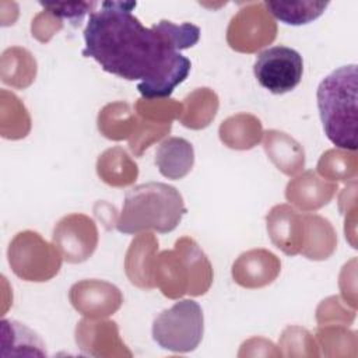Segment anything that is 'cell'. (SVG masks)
Wrapping results in <instances>:
<instances>
[{
    "mask_svg": "<svg viewBox=\"0 0 358 358\" xmlns=\"http://www.w3.org/2000/svg\"><path fill=\"white\" fill-rule=\"evenodd\" d=\"M136 1H102L90 14L84 29V57L94 59L102 70L136 81L144 99L168 98L192 69L180 53L175 24L161 20L151 28L131 14Z\"/></svg>",
    "mask_w": 358,
    "mask_h": 358,
    "instance_id": "6da1fadb",
    "label": "cell"
},
{
    "mask_svg": "<svg viewBox=\"0 0 358 358\" xmlns=\"http://www.w3.org/2000/svg\"><path fill=\"white\" fill-rule=\"evenodd\" d=\"M185 213V201L176 187L162 182H148L126 193L116 229L122 234L148 229L166 234L178 227Z\"/></svg>",
    "mask_w": 358,
    "mask_h": 358,
    "instance_id": "7a4b0ae2",
    "label": "cell"
},
{
    "mask_svg": "<svg viewBox=\"0 0 358 358\" xmlns=\"http://www.w3.org/2000/svg\"><path fill=\"white\" fill-rule=\"evenodd\" d=\"M357 64H347L326 76L316 91L324 134L345 151L357 150Z\"/></svg>",
    "mask_w": 358,
    "mask_h": 358,
    "instance_id": "3957f363",
    "label": "cell"
},
{
    "mask_svg": "<svg viewBox=\"0 0 358 358\" xmlns=\"http://www.w3.org/2000/svg\"><path fill=\"white\" fill-rule=\"evenodd\" d=\"M154 282L161 292L172 299L185 294L199 296L208 291L213 282V268L199 245L183 236L173 250H164L155 257Z\"/></svg>",
    "mask_w": 358,
    "mask_h": 358,
    "instance_id": "277c9868",
    "label": "cell"
},
{
    "mask_svg": "<svg viewBox=\"0 0 358 358\" xmlns=\"http://www.w3.org/2000/svg\"><path fill=\"white\" fill-rule=\"evenodd\" d=\"M204 316L200 305L193 299L175 302L162 310L152 322V338L172 352H190L203 338Z\"/></svg>",
    "mask_w": 358,
    "mask_h": 358,
    "instance_id": "5b68a950",
    "label": "cell"
},
{
    "mask_svg": "<svg viewBox=\"0 0 358 358\" xmlns=\"http://www.w3.org/2000/svg\"><path fill=\"white\" fill-rule=\"evenodd\" d=\"M8 263L13 271L25 281H48L62 266V255L38 232H18L8 248Z\"/></svg>",
    "mask_w": 358,
    "mask_h": 358,
    "instance_id": "8992f818",
    "label": "cell"
},
{
    "mask_svg": "<svg viewBox=\"0 0 358 358\" xmlns=\"http://www.w3.org/2000/svg\"><path fill=\"white\" fill-rule=\"evenodd\" d=\"M257 83L273 94L292 91L302 78V56L288 46H271L257 55L253 64Z\"/></svg>",
    "mask_w": 358,
    "mask_h": 358,
    "instance_id": "52a82bcc",
    "label": "cell"
},
{
    "mask_svg": "<svg viewBox=\"0 0 358 358\" xmlns=\"http://www.w3.org/2000/svg\"><path fill=\"white\" fill-rule=\"evenodd\" d=\"M277 34V25L264 3H249L232 17L227 41L238 52L252 53L273 42Z\"/></svg>",
    "mask_w": 358,
    "mask_h": 358,
    "instance_id": "ba28073f",
    "label": "cell"
},
{
    "mask_svg": "<svg viewBox=\"0 0 358 358\" xmlns=\"http://www.w3.org/2000/svg\"><path fill=\"white\" fill-rule=\"evenodd\" d=\"M53 245L66 262H85L98 245L96 225L84 214H69L55 225Z\"/></svg>",
    "mask_w": 358,
    "mask_h": 358,
    "instance_id": "9c48e42d",
    "label": "cell"
},
{
    "mask_svg": "<svg viewBox=\"0 0 358 358\" xmlns=\"http://www.w3.org/2000/svg\"><path fill=\"white\" fill-rule=\"evenodd\" d=\"M71 305L87 317L113 315L122 305L123 296L117 287L101 280H83L69 292Z\"/></svg>",
    "mask_w": 358,
    "mask_h": 358,
    "instance_id": "30bf717a",
    "label": "cell"
},
{
    "mask_svg": "<svg viewBox=\"0 0 358 358\" xmlns=\"http://www.w3.org/2000/svg\"><path fill=\"white\" fill-rule=\"evenodd\" d=\"M266 221L268 236L275 248L289 256L301 253L305 236L303 214L287 204H278L270 210Z\"/></svg>",
    "mask_w": 358,
    "mask_h": 358,
    "instance_id": "8fae6325",
    "label": "cell"
},
{
    "mask_svg": "<svg viewBox=\"0 0 358 358\" xmlns=\"http://www.w3.org/2000/svg\"><path fill=\"white\" fill-rule=\"evenodd\" d=\"M278 257L266 249H252L242 253L232 264V277L245 288H260L271 284L280 274Z\"/></svg>",
    "mask_w": 358,
    "mask_h": 358,
    "instance_id": "7c38bea8",
    "label": "cell"
},
{
    "mask_svg": "<svg viewBox=\"0 0 358 358\" xmlns=\"http://www.w3.org/2000/svg\"><path fill=\"white\" fill-rule=\"evenodd\" d=\"M158 250V241L152 234H141L133 239L126 253L124 268L131 284L151 289L154 282V263Z\"/></svg>",
    "mask_w": 358,
    "mask_h": 358,
    "instance_id": "4fadbf2b",
    "label": "cell"
},
{
    "mask_svg": "<svg viewBox=\"0 0 358 358\" xmlns=\"http://www.w3.org/2000/svg\"><path fill=\"white\" fill-rule=\"evenodd\" d=\"M337 192V185L330 183L316 175L313 171H306L295 179L289 180L285 190V197L289 203L303 211L317 210L326 206Z\"/></svg>",
    "mask_w": 358,
    "mask_h": 358,
    "instance_id": "5bb4252c",
    "label": "cell"
},
{
    "mask_svg": "<svg viewBox=\"0 0 358 358\" xmlns=\"http://www.w3.org/2000/svg\"><path fill=\"white\" fill-rule=\"evenodd\" d=\"M155 164L162 176L182 179L192 171L194 164L193 147L185 138L169 137L157 148Z\"/></svg>",
    "mask_w": 358,
    "mask_h": 358,
    "instance_id": "9a60e30c",
    "label": "cell"
},
{
    "mask_svg": "<svg viewBox=\"0 0 358 358\" xmlns=\"http://www.w3.org/2000/svg\"><path fill=\"white\" fill-rule=\"evenodd\" d=\"M264 150L274 165L285 175H294L305 165L302 147L282 131H267L264 137Z\"/></svg>",
    "mask_w": 358,
    "mask_h": 358,
    "instance_id": "2e32d148",
    "label": "cell"
},
{
    "mask_svg": "<svg viewBox=\"0 0 358 358\" xmlns=\"http://www.w3.org/2000/svg\"><path fill=\"white\" fill-rule=\"evenodd\" d=\"M305 236L301 253L310 260H324L336 249L337 238L331 224L320 215L303 214Z\"/></svg>",
    "mask_w": 358,
    "mask_h": 358,
    "instance_id": "e0dca14e",
    "label": "cell"
},
{
    "mask_svg": "<svg viewBox=\"0 0 358 358\" xmlns=\"http://www.w3.org/2000/svg\"><path fill=\"white\" fill-rule=\"evenodd\" d=\"M262 137L263 129L260 120L248 113L231 116L220 126V138L229 148H252L262 140Z\"/></svg>",
    "mask_w": 358,
    "mask_h": 358,
    "instance_id": "ac0fdd59",
    "label": "cell"
},
{
    "mask_svg": "<svg viewBox=\"0 0 358 358\" xmlns=\"http://www.w3.org/2000/svg\"><path fill=\"white\" fill-rule=\"evenodd\" d=\"M218 109V98L210 88H197L182 103L179 120L189 129H203L210 124Z\"/></svg>",
    "mask_w": 358,
    "mask_h": 358,
    "instance_id": "d6986e66",
    "label": "cell"
},
{
    "mask_svg": "<svg viewBox=\"0 0 358 358\" xmlns=\"http://www.w3.org/2000/svg\"><path fill=\"white\" fill-rule=\"evenodd\" d=\"M96 171L99 178L110 186H127L133 183L138 175L137 165L120 147L109 148L99 155Z\"/></svg>",
    "mask_w": 358,
    "mask_h": 358,
    "instance_id": "ffe728a7",
    "label": "cell"
},
{
    "mask_svg": "<svg viewBox=\"0 0 358 358\" xmlns=\"http://www.w3.org/2000/svg\"><path fill=\"white\" fill-rule=\"evenodd\" d=\"M137 117L126 102L106 105L98 116L99 131L110 140L130 138L137 129Z\"/></svg>",
    "mask_w": 358,
    "mask_h": 358,
    "instance_id": "44dd1931",
    "label": "cell"
},
{
    "mask_svg": "<svg viewBox=\"0 0 358 358\" xmlns=\"http://www.w3.org/2000/svg\"><path fill=\"white\" fill-rule=\"evenodd\" d=\"M329 1H264L270 15L288 25H303L320 17L327 8Z\"/></svg>",
    "mask_w": 358,
    "mask_h": 358,
    "instance_id": "7402d4cb",
    "label": "cell"
},
{
    "mask_svg": "<svg viewBox=\"0 0 358 358\" xmlns=\"http://www.w3.org/2000/svg\"><path fill=\"white\" fill-rule=\"evenodd\" d=\"M1 334H3V347H13L11 355H21V350L24 355H46L45 344L39 338V336L28 329L25 324L18 323L15 320H1Z\"/></svg>",
    "mask_w": 358,
    "mask_h": 358,
    "instance_id": "603a6c76",
    "label": "cell"
},
{
    "mask_svg": "<svg viewBox=\"0 0 358 358\" xmlns=\"http://www.w3.org/2000/svg\"><path fill=\"white\" fill-rule=\"evenodd\" d=\"M317 171L323 178L330 180H355L357 155L338 150H329L319 159Z\"/></svg>",
    "mask_w": 358,
    "mask_h": 358,
    "instance_id": "cb8c5ba5",
    "label": "cell"
},
{
    "mask_svg": "<svg viewBox=\"0 0 358 358\" xmlns=\"http://www.w3.org/2000/svg\"><path fill=\"white\" fill-rule=\"evenodd\" d=\"M39 4L43 7V10L50 11L59 18H67L70 21H80L83 17L90 13L92 14L95 11V7L98 6L96 1H76V3H43L39 1Z\"/></svg>",
    "mask_w": 358,
    "mask_h": 358,
    "instance_id": "d4e9b609",
    "label": "cell"
},
{
    "mask_svg": "<svg viewBox=\"0 0 358 358\" xmlns=\"http://www.w3.org/2000/svg\"><path fill=\"white\" fill-rule=\"evenodd\" d=\"M63 27L62 18L56 17L48 10H43L32 20V35L41 42H46Z\"/></svg>",
    "mask_w": 358,
    "mask_h": 358,
    "instance_id": "484cf974",
    "label": "cell"
}]
</instances>
